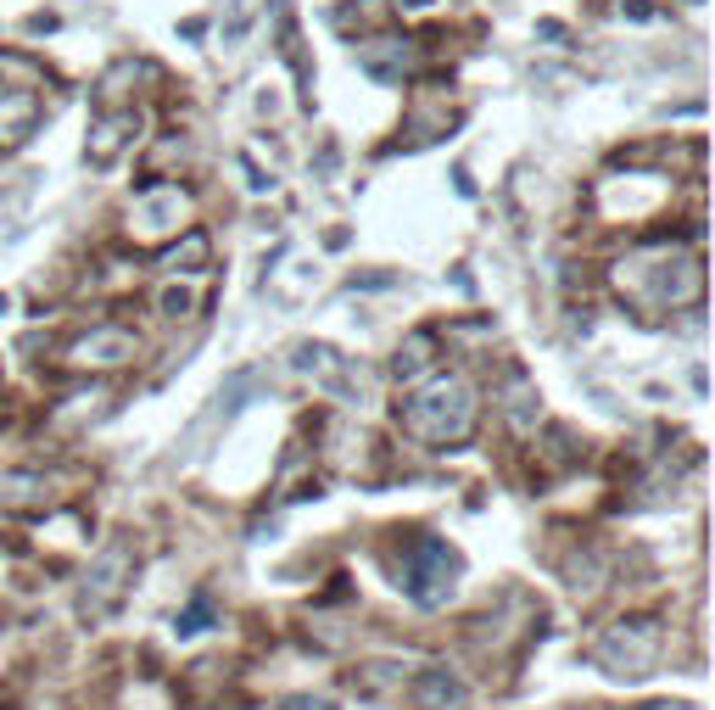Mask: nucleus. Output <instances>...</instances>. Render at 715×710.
<instances>
[{
	"label": "nucleus",
	"instance_id": "obj_10",
	"mask_svg": "<svg viewBox=\"0 0 715 710\" xmlns=\"http://www.w3.org/2000/svg\"><path fill=\"white\" fill-rule=\"evenodd\" d=\"M537 387H532V375L526 369H509L503 375V419L514 425V431L520 437H526V431H537Z\"/></svg>",
	"mask_w": 715,
	"mask_h": 710
},
{
	"label": "nucleus",
	"instance_id": "obj_17",
	"mask_svg": "<svg viewBox=\"0 0 715 710\" xmlns=\"http://www.w3.org/2000/svg\"><path fill=\"white\" fill-rule=\"evenodd\" d=\"M7 504H39V476H7Z\"/></svg>",
	"mask_w": 715,
	"mask_h": 710
},
{
	"label": "nucleus",
	"instance_id": "obj_8",
	"mask_svg": "<svg viewBox=\"0 0 715 710\" xmlns=\"http://www.w3.org/2000/svg\"><path fill=\"white\" fill-rule=\"evenodd\" d=\"M179 218H184V197L174 191V185H152L146 197L134 202V235H163V229H179Z\"/></svg>",
	"mask_w": 715,
	"mask_h": 710
},
{
	"label": "nucleus",
	"instance_id": "obj_5",
	"mask_svg": "<svg viewBox=\"0 0 715 710\" xmlns=\"http://www.w3.org/2000/svg\"><path fill=\"white\" fill-rule=\"evenodd\" d=\"M291 364H297V375H308V381H319L324 392H336V398H347V403H358V392H364V381L353 375V364H347L336 347H324V342H302V347L291 353Z\"/></svg>",
	"mask_w": 715,
	"mask_h": 710
},
{
	"label": "nucleus",
	"instance_id": "obj_16",
	"mask_svg": "<svg viewBox=\"0 0 715 710\" xmlns=\"http://www.w3.org/2000/svg\"><path fill=\"white\" fill-rule=\"evenodd\" d=\"M207 622H213V604H207V599H196V604H190V610L179 615V627H174V632H179V638H196Z\"/></svg>",
	"mask_w": 715,
	"mask_h": 710
},
{
	"label": "nucleus",
	"instance_id": "obj_20",
	"mask_svg": "<svg viewBox=\"0 0 715 710\" xmlns=\"http://www.w3.org/2000/svg\"><path fill=\"white\" fill-rule=\"evenodd\" d=\"M403 7H408V12H425V7H431V0H403Z\"/></svg>",
	"mask_w": 715,
	"mask_h": 710
},
{
	"label": "nucleus",
	"instance_id": "obj_11",
	"mask_svg": "<svg viewBox=\"0 0 715 710\" xmlns=\"http://www.w3.org/2000/svg\"><path fill=\"white\" fill-rule=\"evenodd\" d=\"M34 118H39V96H34V90H12V96H0V140H7V146L28 140Z\"/></svg>",
	"mask_w": 715,
	"mask_h": 710
},
{
	"label": "nucleus",
	"instance_id": "obj_21",
	"mask_svg": "<svg viewBox=\"0 0 715 710\" xmlns=\"http://www.w3.org/2000/svg\"><path fill=\"white\" fill-rule=\"evenodd\" d=\"M7 308H12V303H7V292H0V313H7Z\"/></svg>",
	"mask_w": 715,
	"mask_h": 710
},
{
	"label": "nucleus",
	"instance_id": "obj_2",
	"mask_svg": "<svg viewBox=\"0 0 715 710\" xmlns=\"http://www.w3.org/2000/svg\"><path fill=\"white\" fill-rule=\"evenodd\" d=\"M458 571H464L458 548H448L442 537H408V543H403V565H397V588H403L419 610H437V604L453 599Z\"/></svg>",
	"mask_w": 715,
	"mask_h": 710
},
{
	"label": "nucleus",
	"instance_id": "obj_14",
	"mask_svg": "<svg viewBox=\"0 0 715 710\" xmlns=\"http://www.w3.org/2000/svg\"><path fill=\"white\" fill-rule=\"evenodd\" d=\"M207 258H213L207 229H190L179 247H168V252H163V269H174V274H202V269H207Z\"/></svg>",
	"mask_w": 715,
	"mask_h": 710
},
{
	"label": "nucleus",
	"instance_id": "obj_3",
	"mask_svg": "<svg viewBox=\"0 0 715 710\" xmlns=\"http://www.w3.org/2000/svg\"><path fill=\"white\" fill-rule=\"evenodd\" d=\"M659 649H665L659 622H615V627H604L598 643H593V666L609 672L615 683H637V677L654 672Z\"/></svg>",
	"mask_w": 715,
	"mask_h": 710
},
{
	"label": "nucleus",
	"instance_id": "obj_13",
	"mask_svg": "<svg viewBox=\"0 0 715 710\" xmlns=\"http://www.w3.org/2000/svg\"><path fill=\"white\" fill-rule=\"evenodd\" d=\"M353 688L364 699H392V694H403V666H392V660H369V666L353 672Z\"/></svg>",
	"mask_w": 715,
	"mask_h": 710
},
{
	"label": "nucleus",
	"instance_id": "obj_15",
	"mask_svg": "<svg viewBox=\"0 0 715 710\" xmlns=\"http://www.w3.org/2000/svg\"><path fill=\"white\" fill-rule=\"evenodd\" d=\"M392 51H380V39L374 45H358V62L374 73V79H403V68L414 62V51H408V39H386Z\"/></svg>",
	"mask_w": 715,
	"mask_h": 710
},
{
	"label": "nucleus",
	"instance_id": "obj_4",
	"mask_svg": "<svg viewBox=\"0 0 715 710\" xmlns=\"http://www.w3.org/2000/svg\"><path fill=\"white\" fill-rule=\"evenodd\" d=\"M129 577H134L129 543H107V554L90 565L84 593H79V615H84V622H107V615L123 604V593H129Z\"/></svg>",
	"mask_w": 715,
	"mask_h": 710
},
{
	"label": "nucleus",
	"instance_id": "obj_12",
	"mask_svg": "<svg viewBox=\"0 0 715 710\" xmlns=\"http://www.w3.org/2000/svg\"><path fill=\"white\" fill-rule=\"evenodd\" d=\"M431 364H437V336H431V330H414V336L397 347V358H392V375H397V381H425Z\"/></svg>",
	"mask_w": 715,
	"mask_h": 710
},
{
	"label": "nucleus",
	"instance_id": "obj_9",
	"mask_svg": "<svg viewBox=\"0 0 715 710\" xmlns=\"http://www.w3.org/2000/svg\"><path fill=\"white\" fill-rule=\"evenodd\" d=\"M134 134H140V113H112V118H102V123H95V134H90V146H84L90 168H112Z\"/></svg>",
	"mask_w": 715,
	"mask_h": 710
},
{
	"label": "nucleus",
	"instance_id": "obj_19",
	"mask_svg": "<svg viewBox=\"0 0 715 710\" xmlns=\"http://www.w3.org/2000/svg\"><path fill=\"white\" fill-rule=\"evenodd\" d=\"M285 710H336L330 699H285Z\"/></svg>",
	"mask_w": 715,
	"mask_h": 710
},
{
	"label": "nucleus",
	"instance_id": "obj_18",
	"mask_svg": "<svg viewBox=\"0 0 715 710\" xmlns=\"http://www.w3.org/2000/svg\"><path fill=\"white\" fill-rule=\"evenodd\" d=\"M157 308H163L168 319H184V313H190V292H174V286H168V292L157 297Z\"/></svg>",
	"mask_w": 715,
	"mask_h": 710
},
{
	"label": "nucleus",
	"instance_id": "obj_1",
	"mask_svg": "<svg viewBox=\"0 0 715 710\" xmlns=\"http://www.w3.org/2000/svg\"><path fill=\"white\" fill-rule=\"evenodd\" d=\"M397 419L419 442L458 448L475 431V392H469V381H458V375H437V381H425L414 398H403Z\"/></svg>",
	"mask_w": 715,
	"mask_h": 710
},
{
	"label": "nucleus",
	"instance_id": "obj_7",
	"mask_svg": "<svg viewBox=\"0 0 715 710\" xmlns=\"http://www.w3.org/2000/svg\"><path fill=\"white\" fill-rule=\"evenodd\" d=\"M464 699H469V688L448 666H425L408 683V710H464Z\"/></svg>",
	"mask_w": 715,
	"mask_h": 710
},
{
	"label": "nucleus",
	"instance_id": "obj_6",
	"mask_svg": "<svg viewBox=\"0 0 715 710\" xmlns=\"http://www.w3.org/2000/svg\"><path fill=\"white\" fill-rule=\"evenodd\" d=\"M134 353H140L134 330H123V324H102V330H90V336H79L68 358H73L79 369H118V364H129Z\"/></svg>",
	"mask_w": 715,
	"mask_h": 710
}]
</instances>
